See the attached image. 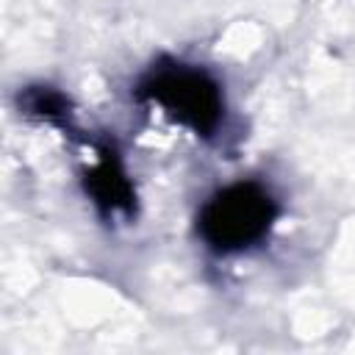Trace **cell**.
<instances>
[{
  "mask_svg": "<svg viewBox=\"0 0 355 355\" xmlns=\"http://www.w3.org/2000/svg\"><path fill=\"white\" fill-rule=\"evenodd\" d=\"M277 216L275 197L258 183H233L219 189L202 205L197 230L216 252H239L261 241Z\"/></svg>",
  "mask_w": 355,
  "mask_h": 355,
  "instance_id": "6da1fadb",
  "label": "cell"
},
{
  "mask_svg": "<svg viewBox=\"0 0 355 355\" xmlns=\"http://www.w3.org/2000/svg\"><path fill=\"white\" fill-rule=\"evenodd\" d=\"M139 94L200 136H211L225 114L219 83L208 72L178 61L153 67L141 80Z\"/></svg>",
  "mask_w": 355,
  "mask_h": 355,
  "instance_id": "7a4b0ae2",
  "label": "cell"
},
{
  "mask_svg": "<svg viewBox=\"0 0 355 355\" xmlns=\"http://www.w3.org/2000/svg\"><path fill=\"white\" fill-rule=\"evenodd\" d=\"M86 191L108 214H119V211L128 214L133 208L130 180H128L116 153H111V150H103L97 164L86 172Z\"/></svg>",
  "mask_w": 355,
  "mask_h": 355,
  "instance_id": "3957f363",
  "label": "cell"
},
{
  "mask_svg": "<svg viewBox=\"0 0 355 355\" xmlns=\"http://www.w3.org/2000/svg\"><path fill=\"white\" fill-rule=\"evenodd\" d=\"M28 114H36V116H47V119H64L67 116V100L53 92V89H31L25 94V103Z\"/></svg>",
  "mask_w": 355,
  "mask_h": 355,
  "instance_id": "277c9868",
  "label": "cell"
}]
</instances>
